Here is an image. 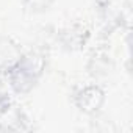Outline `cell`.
<instances>
[{"mask_svg": "<svg viewBox=\"0 0 133 133\" xmlns=\"http://www.w3.org/2000/svg\"><path fill=\"white\" fill-rule=\"evenodd\" d=\"M72 102L75 108L85 116H96L102 111L107 102L105 89L97 83H88L78 86L72 94Z\"/></svg>", "mask_w": 133, "mask_h": 133, "instance_id": "1", "label": "cell"}, {"mask_svg": "<svg viewBox=\"0 0 133 133\" xmlns=\"http://www.w3.org/2000/svg\"><path fill=\"white\" fill-rule=\"evenodd\" d=\"M89 36H91L89 30L85 25L74 24V25H68L63 30H59L56 35V41L59 47L66 52H78L85 49V45L89 41Z\"/></svg>", "mask_w": 133, "mask_h": 133, "instance_id": "2", "label": "cell"}, {"mask_svg": "<svg viewBox=\"0 0 133 133\" xmlns=\"http://www.w3.org/2000/svg\"><path fill=\"white\" fill-rule=\"evenodd\" d=\"M5 82L10 88V91L16 96H28L36 89L41 80L28 74L25 69H22L19 64H16L13 69H10L5 75Z\"/></svg>", "mask_w": 133, "mask_h": 133, "instance_id": "3", "label": "cell"}, {"mask_svg": "<svg viewBox=\"0 0 133 133\" xmlns=\"http://www.w3.org/2000/svg\"><path fill=\"white\" fill-rule=\"evenodd\" d=\"M24 50L11 36H0V75H5L21 59Z\"/></svg>", "mask_w": 133, "mask_h": 133, "instance_id": "4", "label": "cell"}, {"mask_svg": "<svg viewBox=\"0 0 133 133\" xmlns=\"http://www.w3.org/2000/svg\"><path fill=\"white\" fill-rule=\"evenodd\" d=\"M17 64L22 69H25L28 74L41 80L47 71V55L41 50H28L22 53Z\"/></svg>", "mask_w": 133, "mask_h": 133, "instance_id": "5", "label": "cell"}, {"mask_svg": "<svg viewBox=\"0 0 133 133\" xmlns=\"http://www.w3.org/2000/svg\"><path fill=\"white\" fill-rule=\"evenodd\" d=\"M88 74L94 78H100V77H107L111 69H113V64L111 59L107 53H94L89 61H88Z\"/></svg>", "mask_w": 133, "mask_h": 133, "instance_id": "6", "label": "cell"}, {"mask_svg": "<svg viewBox=\"0 0 133 133\" xmlns=\"http://www.w3.org/2000/svg\"><path fill=\"white\" fill-rule=\"evenodd\" d=\"M56 0H21V3L24 6V10L28 14L33 16H39V14H45L49 13Z\"/></svg>", "mask_w": 133, "mask_h": 133, "instance_id": "7", "label": "cell"}, {"mask_svg": "<svg viewBox=\"0 0 133 133\" xmlns=\"http://www.w3.org/2000/svg\"><path fill=\"white\" fill-rule=\"evenodd\" d=\"M11 91L5 82L0 80V119L8 114V111L13 110V99H11Z\"/></svg>", "mask_w": 133, "mask_h": 133, "instance_id": "8", "label": "cell"}]
</instances>
